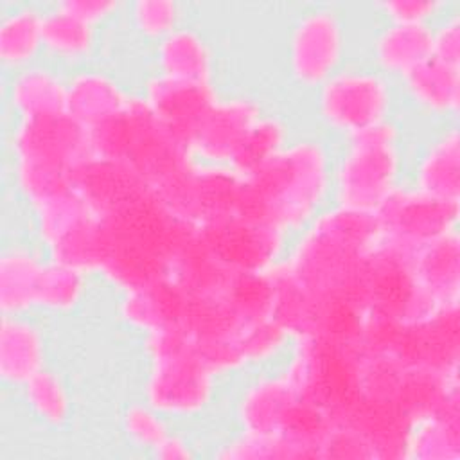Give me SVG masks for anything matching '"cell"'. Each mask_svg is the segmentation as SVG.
I'll use <instances>...</instances> for the list:
<instances>
[{
	"instance_id": "7c38bea8",
	"label": "cell",
	"mask_w": 460,
	"mask_h": 460,
	"mask_svg": "<svg viewBox=\"0 0 460 460\" xmlns=\"http://www.w3.org/2000/svg\"><path fill=\"white\" fill-rule=\"evenodd\" d=\"M203 246L235 273H268L286 257L291 237L271 223L232 214L196 226Z\"/></svg>"
},
{
	"instance_id": "4316f807",
	"label": "cell",
	"mask_w": 460,
	"mask_h": 460,
	"mask_svg": "<svg viewBox=\"0 0 460 460\" xmlns=\"http://www.w3.org/2000/svg\"><path fill=\"white\" fill-rule=\"evenodd\" d=\"M101 45V29L63 9L58 2L45 5L43 58L49 63L75 70L90 65Z\"/></svg>"
},
{
	"instance_id": "ab89813d",
	"label": "cell",
	"mask_w": 460,
	"mask_h": 460,
	"mask_svg": "<svg viewBox=\"0 0 460 460\" xmlns=\"http://www.w3.org/2000/svg\"><path fill=\"white\" fill-rule=\"evenodd\" d=\"M453 5L455 2L447 0H379L374 4V11L381 22L433 25Z\"/></svg>"
},
{
	"instance_id": "d6a6232c",
	"label": "cell",
	"mask_w": 460,
	"mask_h": 460,
	"mask_svg": "<svg viewBox=\"0 0 460 460\" xmlns=\"http://www.w3.org/2000/svg\"><path fill=\"white\" fill-rule=\"evenodd\" d=\"M404 460H460V410L435 411L408 428Z\"/></svg>"
},
{
	"instance_id": "484cf974",
	"label": "cell",
	"mask_w": 460,
	"mask_h": 460,
	"mask_svg": "<svg viewBox=\"0 0 460 460\" xmlns=\"http://www.w3.org/2000/svg\"><path fill=\"white\" fill-rule=\"evenodd\" d=\"M431 58V25L381 22L368 43V65L394 83Z\"/></svg>"
},
{
	"instance_id": "4dcf8cb0",
	"label": "cell",
	"mask_w": 460,
	"mask_h": 460,
	"mask_svg": "<svg viewBox=\"0 0 460 460\" xmlns=\"http://www.w3.org/2000/svg\"><path fill=\"white\" fill-rule=\"evenodd\" d=\"M27 413L45 429L61 431L74 417L72 390L54 367H45L32 376L20 390Z\"/></svg>"
},
{
	"instance_id": "5b68a950",
	"label": "cell",
	"mask_w": 460,
	"mask_h": 460,
	"mask_svg": "<svg viewBox=\"0 0 460 460\" xmlns=\"http://www.w3.org/2000/svg\"><path fill=\"white\" fill-rule=\"evenodd\" d=\"M90 146L93 155L128 164L156 192L196 162L189 146L151 111L138 92L120 113L90 129Z\"/></svg>"
},
{
	"instance_id": "7a4b0ae2",
	"label": "cell",
	"mask_w": 460,
	"mask_h": 460,
	"mask_svg": "<svg viewBox=\"0 0 460 460\" xmlns=\"http://www.w3.org/2000/svg\"><path fill=\"white\" fill-rule=\"evenodd\" d=\"M332 158L329 138L295 133L277 156L244 178L241 214L296 235L331 205Z\"/></svg>"
},
{
	"instance_id": "9a60e30c",
	"label": "cell",
	"mask_w": 460,
	"mask_h": 460,
	"mask_svg": "<svg viewBox=\"0 0 460 460\" xmlns=\"http://www.w3.org/2000/svg\"><path fill=\"white\" fill-rule=\"evenodd\" d=\"M268 108L250 92L221 93L190 137L192 156L198 162L228 165L250 128Z\"/></svg>"
},
{
	"instance_id": "5bb4252c",
	"label": "cell",
	"mask_w": 460,
	"mask_h": 460,
	"mask_svg": "<svg viewBox=\"0 0 460 460\" xmlns=\"http://www.w3.org/2000/svg\"><path fill=\"white\" fill-rule=\"evenodd\" d=\"M158 194L178 217L199 226L214 219L241 214L244 176L230 165L196 160Z\"/></svg>"
},
{
	"instance_id": "8fae6325",
	"label": "cell",
	"mask_w": 460,
	"mask_h": 460,
	"mask_svg": "<svg viewBox=\"0 0 460 460\" xmlns=\"http://www.w3.org/2000/svg\"><path fill=\"white\" fill-rule=\"evenodd\" d=\"M379 237L406 252L458 230L460 201L433 198L402 181L372 212Z\"/></svg>"
},
{
	"instance_id": "f1b7e54d",
	"label": "cell",
	"mask_w": 460,
	"mask_h": 460,
	"mask_svg": "<svg viewBox=\"0 0 460 460\" xmlns=\"http://www.w3.org/2000/svg\"><path fill=\"white\" fill-rule=\"evenodd\" d=\"M415 277L438 307L460 305V230L411 253Z\"/></svg>"
},
{
	"instance_id": "8d00e7d4",
	"label": "cell",
	"mask_w": 460,
	"mask_h": 460,
	"mask_svg": "<svg viewBox=\"0 0 460 460\" xmlns=\"http://www.w3.org/2000/svg\"><path fill=\"white\" fill-rule=\"evenodd\" d=\"M172 426L174 422L169 417L142 397L126 402L119 413V428L124 440L147 456L171 433Z\"/></svg>"
},
{
	"instance_id": "ba28073f",
	"label": "cell",
	"mask_w": 460,
	"mask_h": 460,
	"mask_svg": "<svg viewBox=\"0 0 460 460\" xmlns=\"http://www.w3.org/2000/svg\"><path fill=\"white\" fill-rule=\"evenodd\" d=\"M397 104L395 83L368 63H347L313 92L318 126L338 142L395 119Z\"/></svg>"
},
{
	"instance_id": "e575fe53",
	"label": "cell",
	"mask_w": 460,
	"mask_h": 460,
	"mask_svg": "<svg viewBox=\"0 0 460 460\" xmlns=\"http://www.w3.org/2000/svg\"><path fill=\"white\" fill-rule=\"evenodd\" d=\"M93 277L74 266L47 259L36 289V311L49 316H70L86 300Z\"/></svg>"
},
{
	"instance_id": "1f68e13d",
	"label": "cell",
	"mask_w": 460,
	"mask_h": 460,
	"mask_svg": "<svg viewBox=\"0 0 460 460\" xmlns=\"http://www.w3.org/2000/svg\"><path fill=\"white\" fill-rule=\"evenodd\" d=\"M115 314L119 322L140 338L174 325V300L164 280L155 286L117 293Z\"/></svg>"
},
{
	"instance_id": "2e32d148",
	"label": "cell",
	"mask_w": 460,
	"mask_h": 460,
	"mask_svg": "<svg viewBox=\"0 0 460 460\" xmlns=\"http://www.w3.org/2000/svg\"><path fill=\"white\" fill-rule=\"evenodd\" d=\"M392 358L410 367L460 376V305L440 307L401 327Z\"/></svg>"
},
{
	"instance_id": "ee69618b",
	"label": "cell",
	"mask_w": 460,
	"mask_h": 460,
	"mask_svg": "<svg viewBox=\"0 0 460 460\" xmlns=\"http://www.w3.org/2000/svg\"><path fill=\"white\" fill-rule=\"evenodd\" d=\"M149 456L156 460H192L199 456V449L198 444L192 442L185 433L172 428Z\"/></svg>"
},
{
	"instance_id": "f546056e",
	"label": "cell",
	"mask_w": 460,
	"mask_h": 460,
	"mask_svg": "<svg viewBox=\"0 0 460 460\" xmlns=\"http://www.w3.org/2000/svg\"><path fill=\"white\" fill-rule=\"evenodd\" d=\"M45 5L14 4L0 18V65L4 74L31 66L43 58Z\"/></svg>"
},
{
	"instance_id": "277c9868",
	"label": "cell",
	"mask_w": 460,
	"mask_h": 460,
	"mask_svg": "<svg viewBox=\"0 0 460 460\" xmlns=\"http://www.w3.org/2000/svg\"><path fill=\"white\" fill-rule=\"evenodd\" d=\"M406 156L404 128L397 117L340 140L332 158L331 203L372 214L406 180Z\"/></svg>"
},
{
	"instance_id": "7bdbcfd3",
	"label": "cell",
	"mask_w": 460,
	"mask_h": 460,
	"mask_svg": "<svg viewBox=\"0 0 460 460\" xmlns=\"http://www.w3.org/2000/svg\"><path fill=\"white\" fill-rule=\"evenodd\" d=\"M58 4L68 13L99 29L115 20L124 9V4L119 0H59Z\"/></svg>"
},
{
	"instance_id": "44dd1931",
	"label": "cell",
	"mask_w": 460,
	"mask_h": 460,
	"mask_svg": "<svg viewBox=\"0 0 460 460\" xmlns=\"http://www.w3.org/2000/svg\"><path fill=\"white\" fill-rule=\"evenodd\" d=\"M72 189L95 216L104 217L151 187L128 164L92 153L74 167Z\"/></svg>"
},
{
	"instance_id": "d6986e66",
	"label": "cell",
	"mask_w": 460,
	"mask_h": 460,
	"mask_svg": "<svg viewBox=\"0 0 460 460\" xmlns=\"http://www.w3.org/2000/svg\"><path fill=\"white\" fill-rule=\"evenodd\" d=\"M399 102L433 126L458 122L460 66L428 58L395 81Z\"/></svg>"
},
{
	"instance_id": "f35d334b",
	"label": "cell",
	"mask_w": 460,
	"mask_h": 460,
	"mask_svg": "<svg viewBox=\"0 0 460 460\" xmlns=\"http://www.w3.org/2000/svg\"><path fill=\"white\" fill-rule=\"evenodd\" d=\"M219 460H295V451L280 435L264 437L237 431L214 444L212 453Z\"/></svg>"
},
{
	"instance_id": "cb8c5ba5",
	"label": "cell",
	"mask_w": 460,
	"mask_h": 460,
	"mask_svg": "<svg viewBox=\"0 0 460 460\" xmlns=\"http://www.w3.org/2000/svg\"><path fill=\"white\" fill-rule=\"evenodd\" d=\"M49 367V341L43 327L29 314L0 318V379L20 390L32 376Z\"/></svg>"
},
{
	"instance_id": "b9f144b4",
	"label": "cell",
	"mask_w": 460,
	"mask_h": 460,
	"mask_svg": "<svg viewBox=\"0 0 460 460\" xmlns=\"http://www.w3.org/2000/svg\"><path fill=\"white\" fill-rule=\"evenodd\" d=\"M431 58L460 66V9L456 2L431 25Z\"/></svg>"
},
{
	"instance_id": "3957f363",
	"label": "cell",
	"mask_w": 460,
	"mask_h": 460,
	"mask_svg": "<svg viewBox=\"0 0 460 460\" xmlns=\"http://www.w3.org/2000/svg\"><path fill=\"white\" fill-rule=\"evenodd\" d=\"M377 241L372 214L331 203L291 237L280 264L316 302L334 296L359 300V270Z\"/></svg>"
},
{
	"instance_id": "836d02e7",
	"label": "cell",
	"mask_w": 460,
	"mask_h": 460,
	"mask_svg": "<svg viewBox=\"0 0 460 460\" xmlns=\"http://www.w3.org/2000/svg\"><path fill=\"white\" fill-rule=\"evenodd\" d=\"M293 137L295 133L289 119L284 113L268 108L250 128L228 165L244 178L252 176L277 156Z\"/></svg>"
},
{
	"instance_id": "ac0fdd59",
	"label": "cell",
	"mask_w": 460,
	"mask_h": 460,
	"mask_svg": "<svg viewBox=\"0 0 460 460\" xmlns=\"http://www.w3.org/2000/svg\"><path fill=\"white\" fill-rule=\"evenodd\" d=\"M138 93L151 111L189 146L198 124L223 92L217 83H192L151 72Z\"/></svg>"
},
{
	"instance_id": "8992f818",
	"label": "cell",
	"mask_w": 460,
	"mask_h": 460,
	"mask_svg": "<svg viewBox=\"0 0 460 460\" xmlns=\"http://www.w3.org/2000/svg\"><path fill=\"white\" fill-rule=\"evenodd\" d=\"M146 359L140 397L174 420L199 419L214 406L219 379L194 352L181 329L140 338Z\"/></svg>"
},
{
	"instance_id": "6da1fadb",
	"label": "cell",
	"mask_w": 460,
	"mask_h": 460,
	"mask_svg": "<svg viewBox=\"0 0 460 460\" xmlns=\"http://www.w3.org/2000/svg\"><path fill=\"white\" fill-rule=\"evenodd\" d=\"M101 223L102 255L95 279L115 293L164 280L196 230L155 189L101 217Z\"/></svg>"
},
{
	"instance_id": "603a6c76",
	"label": "cell",
	"mask_w": 460,
	"mask_h": 460,
	"mask_svg": "<svg viewBox=\"0 0 460 460\" xmlns=\"http://www.w3.org/2000/svg\"><path fill=\"white\" fill-rule=\"evenodd\" d=\"M2 95L11 120L66 111V74L49 61H38L4 74Z\"/></svg>"
},
{
	"instance_id": "4fadbf2b",
	"label": "cell",
	"mask_w": 460,
	"mask_h": 460,
	"mask_svg": "<svg viewBox=\"0 0 460 460\" xmlns=\"http://www.w3.org/2000/svg\"><path fill=\"white\" fill-rule=\"evenodd\" d=\"M7 162L74 171L92 155L90 129L66 111L13 119L5 131Z\"/></svg>"
},
{
	"instance_id": "e0dca14e",
	"label": "cell",
	"mask_w": 460,
	"mask_h": 460,
	"mask_svg": "<svg viewBox=\"0 0 460 460\" xmlns=\"http://www.w3.org/2000/svg\"><path fill=\"white\" fill-rule=\"evenodd\" d=\"M296 397L295 386L280 367L257 370L234 397L232 417L235 429L264 437L280 435Z\"/></svg>"
},
{
	"instance_id": "ffe728a7",
	"label": "cell",
	"mask_w": 460,
	"mask_h": 460,
	"mask_svg": "<svg viewBox=\"0 0 460 460\" xmlns=\"http://www.w3.org/2000/svg\"><path fill=\"white\" fill-rule=\"evenodd\" d=\"M404 181L433 198L460 201L458 122L433 126L408 160Z\"/></svg>"
},
{
	"instance_id": "74e56055",
	"label": "cell",
	"mask_w": 460,
	"mask_h": 460,
	"mask_svg": "<svg viewBox=\"0 0 460 460\" xmlns=\"http://www.w3.org/2000/svg\"><path fill=\"white\" fill-rule=\"evenodd\" d=\"M126 13L131 31L153 45L185 23V5L178 0H133Z\"/></svg>"
},
{
	"instance_id": "7402d4cb",
	"label": "cell",
	"mask_w": 460,
	"mask_h": 460,
	"mask_svg": "<svg viewBox=\"0 0 460 460\" xmlns=\"http://www.w3.org/2000/svg\"><path fill=\"white\" fill-rule=\"evenodd\" d=\"M133 95L119 75L93 63L66 74V113L88 129L120 113Z\"/></svg>"
},
{
	"instance_id": "30bf717a",
	"label": "cell",
	"mask_w": 460,
	"mask_h": 460,
	"mask_svg": "<svg viewBox=\"0 0 460 460\" xmlns=\"http://www.w3.org/2000/svg\"><path fill=\"white\" fill-rule=\"evenodd\" d=\"M358 293L368 314L397 323H413L440 309L420 288L411 252L381 237L363 259Z\"/></svg>"
},
{
	"instance_id": "83f0119b",
	"label": "cell",
	"mask_w": 460,
	"mask_h": 460,
	"mask_svg": "<svg viewBox=\"0 0 460 460\" xmlns=\"http://www.w3.org/2000/svg\"><path fill=\"white\" fill-rule=\"evenodd\" d=\"M47 257L34 243L13 241L0 253V313L31 314L36 311V289Z\"/></svg>"
},
{
	"instance_id": "d590c367",
	"label": "cell",
	"mask_w": 460,
	"mask_h": 460,
	"mask_svg": "<svg viewBox=\"0 0 460 460\" xmlns=\"http://www.w3.org/2000/svg\"><path fill=\"white\" fill-rule=\"evenodd\" d=\"M90 212L92 210L86 207V203L75 194L74 189H70L27 212L32 241L45 253L54 241H58L68 228H72Z\"/></svg>"
},
{
	"instance_id": "52a82bcc",
	"label": "cell",
	"mask_w": 460,
	"mask_h": 460,
	"mask_svg": "<svg viewBox=\"0 0 460 460\" xmlns=\"http://www.w3.org/2000/svg\"><path fill=\"white\" fill-rule=\"evenodd\" d=\"M361 361L359 345L305 336L291 341L280 368L302 399L345 424L359 404Z\"/></svg>"
},
{
	"instance_id": "9c48e42d",
	"label": "cell",
	"mask_w": 460,
	"mask_h": 460,
	"mask_svg": "<svg viewBox=\"0 0 460 460\" xmlns=\"http://www.w3.org/2000/svg\"><path fill=\"white\" fill-rule=\"evenodd\" d=\"M349 32L343 13L334 4H309L288 29L286 75L300 92H316L347 65Z\"/></svg>"
},
{
	"instance_id": "d4e9b609",
	"label": "cell",
	"mask_w": 460,
	"mask_h": 460,
	"mask_svg": "<svg viewBox=\"0 0 460 460\" xmlns=\"http://www.w3.org/2000/svg\"><path fill=\"white\" fill-rule=\"evenodd\" d=\"M153 72L172 79L216 83V49L199 27L185 22L153 45Z\"/></svg>"
},
{
	"instance_id": "60d3db41",
	"label": "cell",
	"mask_w": 460,
	"mask_h": 460,
	"mask_svg": "<svg viewBox=\"0 0 460 460\" xmlns=\"http://www.w3.org/2000/svg\"><path fill=\"white\" fill-rule=\"evenodd\" d=\"M320 460H374L367 438L347 424H334L320 442Z\"/></svg>"
}]
</instances>
